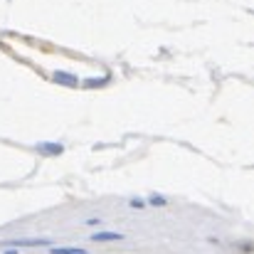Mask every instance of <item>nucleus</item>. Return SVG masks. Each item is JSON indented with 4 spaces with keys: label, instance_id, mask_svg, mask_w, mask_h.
I'll return each instance as SVG.
<instances>
[{
    "label": "nucleus",
    "instance_id": "nucleus-6",
    "mask_svg": "<svg viewBox=\"0 0 254 254\" xmlns=\"http://www.w3.org/2000/svg\"><path fill=\"white\" fill-rule=\"evenodd\" d=\"M151 205H166V197H161V195H151Z\"/></svg>",
    "mask_w": 254,
    "mask_h": 254
},
{
    "label": "nucleus",
    "instance_id": "nucleus-1",
    "mask_svg": "<svg viewBox=\"0 0 254 254\" xmlns=\"http://www.w3.org/2000/svg\"><path fill=\"white\" fill-rule=\"evenodd\" d=\"M37 151L45 153V156H60L64 151V146L62 143H52V141H42V143H37Z\"/></svg>",
    "mask_w": 254,
    "mask_h": 254
},
{
    "label": "nucleus",
    "instance_id": "nucleus-5",
    "mask_svg": "<svg viewBox=\"0 0 254 254\" xmlns=\"http://www.w3.org/2000/svg\"><path fill=\"white\" fill-rule=\"evenodd\" d=\"M52 254H89L86 250H79V247H55Z\"/></svg>",
    "mask_w": 254,
    "mask_h": 254
},
{
    "label": "nucleus",
    "instance_id": "nucleus-2",
    "mask_svg": "<svg viewBox=\"0 0 254 254\" xmlns=\"http://www.w3.org/2000/svg\"><path fill=\"white\" fill-rule=\"evenodd\" d=\"M116 240H124L121 232H96L91 235V242H116Z\"/></svg>",
    "mask_w": 254,
    "mask_h": 254
},
{
    "label": "nucleus",
    "instance_id": "nucleus-3",
    "mask_svg": "<svg viewBox=\"0 0 254 254\" xmlns=\"http://www.w3.org/2000/svg\"><path fill=\"white\" fill-rule=\"evenodd\" d=\"M55 82H60V84H64V86L79 84V79H77L74 74H69V72H55Z\"/></svg>",
    "mask_w": 254,
    "mask_h": 254
},
{
    "label": "nucleus",
    "instance_id": "nucleus-4",
    "mask_svg": "<svg viewBox=\"0 0 254 254\" xmlns=\"http://www.w3.org/2000/svg\"><path fill=\"white\" fill-rule=\"evenodd\" d=\"M10 245L12 247H42V245H47V240H15Z\"/></svg>",
    "mask_w": 254,
    "mask_h": 254
},
{
    "label": "nucleus",
    "instance_id": "nucleus-7",
    "mask_svg": "<svg viewBox=\"0 0 254 254\" xmlns=\"http://www.w3.org/2000/svg\"><path fill=\"white\" fill-rule=\"evenodd\" d=\"M5 254H17V252H15V250H7V252H5Z\"/></svg>",
    "mask_w": 254,
    "mask_h": 254
}]
</instances>
